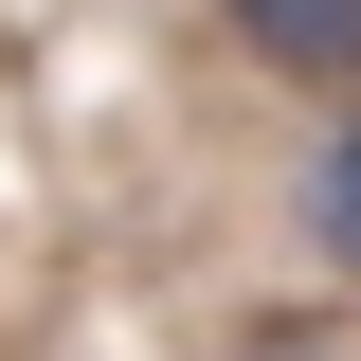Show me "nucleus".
Here are the masks:
<instances>
[{
  "label": "nucleus",
  "instance_id": "1",
  "mask_svg": "<svg viewBox=\"0 0 361 361\" xmlns=\"http://www.w3.org/2000/svg\"><path fill=\"white\" fill-rule=\"evenodd\" d=\"M235 37L307 90H361V0H235Z\"/></svg>",
  "mask_w": 361,
  "mask_h": 361
},
{
  "label": "nucleus",
  "instance_id": "2",
  "mask_svg": "<svg viewBox=\"0 0 361 361\" xmlns=\"http://www.w3.org/2000/svg\"><path fill=\"white\" fill-rule=\"evenodd\" d=\"M289 217H307V253H325V271H361V109H325L307 180H289Z\"/></svg>",
  "mask_w": 361,
  "mask_h": 361
}]
</instances>
